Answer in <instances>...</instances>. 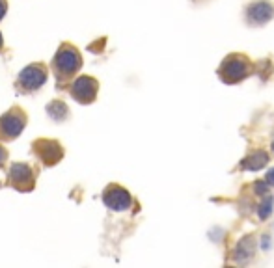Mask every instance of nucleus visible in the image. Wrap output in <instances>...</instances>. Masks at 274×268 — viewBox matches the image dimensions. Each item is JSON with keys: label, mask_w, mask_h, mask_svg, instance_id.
Segmentation results:
<instances>
[{"label": "nucleus", "mask_w": 274, "mask_h": 268, "mask_svg": "<svg viewBox=\"0 0 274 268\" xmlns=\"http://www.w3.org/2000/svg\"><path fill=\"white\" fill-rule=\"evenodd\" d=\"M99 84L95 78L92 77H78L71 86V95L75 101L82 104H90L97 97Z\"/></svg>", "instance_id": "nucleus-7"}, {"label": "nucleus", "mask_w": 274, "mask_h": 268, "mask_svg": "<svg viewBox=\"0 0 274 268\" xmlns=\"http://www.w3.org/2000/svg\"><path fill=\"white\" fill-rule=\"evenodd\" d=\"M25 125L26 114L19 106H13L0 118V140H15L23 132Z\"/></svg>", "instance_id": "nucleus-4"}, {"label": "nucleus", "mask_w": 274, "mask_h": 268, "mask_svg": "<svg viewBox=\"0 0 274 268\" xmlns=\"http://www.w3.org/2000/svg\"><path fill=\"white\" fill-rule=\"evenodd\" d=\"M254 252H256V240L252 237H244L241 238L233 250V259L237 263H246L248 259H252Z\"/></svg>", "instance_id": "nucleus-10"}, {"label": "nucleus", "mask_w": 274, "mask_h": 268, "mask_svg": "<svg viewBox=\"0 0 274 268\" xmlns=\"http://www.w3.org/2000/svg\"><path fill=\"white\" fill-rule=\"evenodd\" d=\"M272 207H274V197L272 196H267L258 207V216L261 220H267V218L272 214Z\"/></svg>", "instance_id": "nucleus-13"}, {"label": "nucleus", "mask_w": 274, "mask_h": 268, "mask_svg": "<svg viewBox=\"0 0 274 268\" xmlns=\"http://www.w3.org/2000/svg\"><path fill=\"white\" fill-rule=\"evenodd\" d=\"M269 235H263V237H261V248H263V250H269Z\"/></svg>", "instance_id": "nucleus-18"}, {"label": "nucleus", "mask_w": 274, "mask_h": 268, "mask_svg": "<svg viewBox=\"0 0 274 268\" xmlns=\"http://www.w3.org/2000/svg\"><path fill=\"white\" fill-rule=\"evenodd\" d=\"M2 45H4V43H2V34H0V51H2Z\"/></svg>", "instance_id": "nucleus-19"}, {"label": "nucleus", "mask_w": 274, "mask_h": 268, "mask_svg": "<svg viewBox=\"0 0 274 268\" xmlns=\"http://www.w3.org/2000/svg\"><path fill=\"white\" fill-rule=\"evenodd\" d=\"M269 188L270 185L267 181H258V183H254V192L258 194V196H267L269 194Z\"/></svg>", "instance_id": "nucleus-14"}, {"label": "nucleus", "mask_w": 274, "mask_h": 268, "mask_svg": "<svg viewBox=\"0 0 274 268\" xmlns=\"http://www.w3.org/2000/svg\"><path fill=\"white\" fill-rule=\"evenodd\" d=\"M8 185L19 192L32 190L34 188V171L30 166L23 164V162L11 164L10 171H8Z\"/></svg>", "instance_id": "nucleus-5"}, {"label": "nucleus", "mask_w": 274, "mask_h": 268, "mask_svg": "<svg viewBox=\"0 0 274 268\" xmlns=\"http://www.w3.org/2000/svg\"><path fill=\"white\" fill-rule=\"evenodd\" d=\"M265 181H267V183H269V185L274 188V168H272V170L267 171V175H265Z\"/></svg>", "instance_id": "nucleus-15"}, {"label": "nucleus", "mask_w": 274, "mask_h": 268, "mask_svg": "<svg viewBox=\"0 0 274 268\" xmlns=\"http://www.w3.org/2000/svg\"><path fill=\"white\" fill-rule=\"evenodd\" d=\"M47 114H49L54 121H64V119L68 118L69 110L62 101H52V103L47 104Z\"/></svg>", "instance_id": "nucleus-12"}, {"label": "nucleus", "mask_w": 274, "mask_h": 268, "mask_svg": "<svg viewBox=\"0 0 274 268\" xmlns=\"http://www.w3.org/2000/svg\"><path fill=\"white\" fill-rule=\"evenodd\" d=\"M34 153L45 166H54L64 157L62 145L54 140H37V142H34Z\"/></svg>", "instance_id": "nucleus-8"}, {"label": "nucleus", "mask_w": 274, "mask_h": 268, "mask_svg": "<svg viewBox=\"0 0 274 268\" xmlns=\"http://www.w3.org/2000/svg\"><path fill=\"white\" fill-rule=\"evenodd\" d=\"M6 159H8V153H6V149L0 145V168L4 166V162H6Z\"/></svg>", "instance_id": "nucleus-17"}, {"label": "nucleus", "mask_w": 274, "mask_h": 268, "mask_svg": "<svg viewBox=\"0 0 274 268\" xmlns=\"http://www.w3.org/2000/svg\"><path fill=\"white\" fill-rule=\"evenodd\" d=\"M270 147H272V153H274V140H272V145H270Z\"/></svg>", "instance_id": "nucleus-20"}, {"label": "nucleus", "mask_w": 274, "mask_h": 268, "mask_svg": "<svg viewBox=\"0 0 274 268\" xmlns=\"http://www.w3.org/2000/svg\"><path fill=\"white\" fill-rule=\"evenodd\" d=\"M269 164V155L265 151H254L252 155H248L246 159L241 160V170L246 171H259L263 170L265 166Z\"/></svg>", "instance_id": "nucleus-11"}, {"label": "nucleus", "mask_w": 274, "mask_h": 268, "mask_svg": "<svg viewBox=\"0 0 274 268\" xmlns=\"http://www.w3.org/2000/svg\"><path fill=\"white\" fill-rule=\"evenodd\" d=\"M6 10H8V2H6V0H0V21H2V17L6 15Z\"/></svg>", "instance_id": "nucleus-16"}, {"label": "nucleus", "mask_w": 274, "mask_h": 268, "mask_svg": "<svg viewBox=\"0 0 274 268\" xmlns=\"http://www.w3.org/2000/svg\"><path fill=\"white\" fill-rule=\"evenodd\" d=\"M47 82V67L43 63H32L19 73L17 88L23 93H32L39 90Z\"/></svg>", "instance_id": "nucleus-3"}, {"label": "nucleus", "mask_w": 274, "mask_h": 268, "mask_svg": "<svg viewBox=\"0 0 274 268\" xmlns=\"http://www.w3.org/2000/svg\"><path fill=\"white\" fill-rule=\"evenodd\" d=\"M103 201L110 211H118V212L127 211V209L133 205V197H131L129 190H125L123 186H119V185L107 186L103 192Z\"/></svg>", "instance_id": "nucleus-6"}, {"label": "nucleus", "mask_w": 274, "mask_h": 268, "mask_svg": "<svg viewBox=\"0 0 274 268\" xmlns=\"http://www.w3.org/2000/svg\"><path fill=\"white\" fill-rule=\"evenodd\" d=\"M218 75L224 84H237L250 75V63L241 54H231L222 62Z\"/></svg>", "instance_id": "nucleus-2"}, {"label": "nucleus", "mask_w": 274, "mask_h": 268, "mask_svg": "<svg viewBox=\"0 0 274 268\" xmlns=\"http://www.w3.org/2000/svg\"><path fill=\"white\" fill-rule=\"evenodd\" d=\"M82 67V56L80 52L69 43H64L60 47V51L56 52V56L52 60V69L56 73L58 80H68L75 73Z\"/></svg>", "instance_id": "nucleus-1"}, {"label": "nucleus", "mask_w": 274, "mask_h": 268, "mask_svg": "<svg viewBox=\"0 0 274 268\" xmlns=\"http://www.w3.org/2000/svg\"><path fill=\"white\" fill-rule=\"evenodd\" d=\"M274 17V6L267 0H258L246 8V19L254 26H263Z\"/></svg>", "instance_id": "nucleus-9"}]
</instances>
